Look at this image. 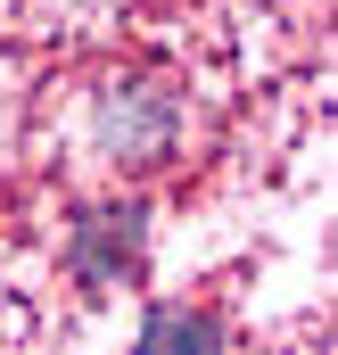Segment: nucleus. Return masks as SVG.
<instances>
[{"label": "nucleus", "instance_id": "1", "mask_svg": "<svg viewBox=\"0 0 338 355\" xmlns=\"http://www.w3.org/2000/svg\"><path fill=\"white\" fill-rule=\"evenodd\" d=\"M141 339H149V347H215V322H198V314H157Z\"/></svg>", "mask_w": 338, "mask_h": 355}]
</instances>
